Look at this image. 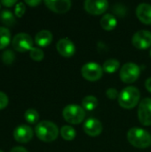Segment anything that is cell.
I'll return each mask as SVG.
<instances>
[{
  "mask_svg": "<svg viewBox=\"0 0 151 152\" xmlns=\"http://www.w3.org/2000/svg\"><path fill=\"white\" fill-rule=\"evenodd\" d=\"M35 133L36 137L44 142H51L57 139L59 135L58 126L48 120L39 122L35 127Z\"/></svg>",
  "mask_w": 151,
  "mask_h": 152,
  "instance_id": "1",
  "label": "cell"
},
{
  "mask_svg": "<svg viewBox=\"0 0 151 152\" xmlns=\"http://www.w3.org/2000/svg\"><path fill=\"white\" fill-rule=\"evenodd\" d=\"M127 140L130 144L138 149H146L151 145V134L140 127H133L127 132Z\"/></svg>",
  "mask_w": 151,
  "mask_h": 152,
  "instance_id": "2",
  "label": "cell"
},
{
  "mask_svg": "<svg viewBox=\"0 0 151 152\" xmlns=\"http://www.w3.org/2000/svg\"><path fill=\"white\" fill-rule=\"evenodd\" d=\"M140 98L141 93L138 88L134 86H127L119 93L118 103L122 108L131 110L138 104Z\"/></svg>",
  "mask_w": 151,
  "mask_h": 152,
  "instance_id": "3",
  "label": "cell"
},
{
  "mask_svg": "<svg viewBox=\"0 0 151 152\" xmlns=\"http://www.w3.org/2000/svg\"><path fill=\"white\" fill-rule=\"evenodd\" d=\"M62 116L67 122L72 125H78L84 121L85 118V110L79 105L69 104L63 109Z\"/></svg>",
  "mask_w": 151,
  "mask_h": 152,
  "instance_id": "4",
  "label": "cell"
},
{
  "mask_svg": "<svg viewBox=\"0 0 151 152\" xmlns=\"http://www.w3.org/2000/svg\"><path fill=\"white\" fill-rule=\"evenodd\" d=\"M141 69L133 62H127L124 64L120 69L119 77L120 79L125 84L134 83L140 77Z\"/></svg>",
  "mask_w": 151,
  "mask_h": 152,
  "instance_id": "5",
  "label": "cell"
},
{
  "mask_svg": "<svg viewBox=\"0 0 151 152\" xmlns=\"http://www.w3.org/2000/svg\"><path fill=\"white\" fill-rule=\"evenodd\" d=\"M12 48L20 53L30 51L33 48V39L27 33H18L12 40Z\"/></svg>",
  "mask_w": 151,
  "mask_h": 152,
  "instance_id": "6",
  "label": "cell"
},
{
  "mask_svg": "<svg viewBox=\"0 0 151 152\" xmlns=\"http://www.w3.org/2000/svg\"><path fill=\"white\" fill-rule=\"evenodd\" d=\"M81 73L85 79L91 82H94L101 78L103 74V69L96 62H88L82 67Z\"/></svg>",
  "mask_w": 151,
  "mask_h": 152,
  "instance_id": "7",
  "label": "cell"
},
{
  "mask_svg": "<svg viewBox=\"0 0 151 152\" xmlns=\"http://www.w3.org/2000/svg\"><path fill=\"white\" fill-rule=\"evenodd\" d=\"M138 118L143 126H151V98H145L140 102Z\"/></svg>",
  "mask_w": 151,
  "mask_h": 152,
  "instance_id": "8",
  "label": "cell"
},
{
  "mask_svg": "<svg viewBox=\"0 0 151 152\" xmlns=\"http://www.w3.org/2000/svg\"><path fill=\"white\" fill-rule=\"evenodd\" d=\"M133 46L139 50H144L151 45V32L148 30L137 31L132 38Z\"/></svg>",
  "mask_w": 151,
  "mask_h": 152,
  "instance_id": "9",
  "label": "cell"
},
{
  "mask_svg": "<svg viewBox=\"0 0 151 152\" xmlns=\"http://www.w3.org/2000/svg\"><path fill=\"white\" fill-rule=\"evenodd\" d=\"M109 7V3L106 0H86L84 3L85 10L93 15H101L104 13Z\"/></svg>",
  "mask_w": 151,
  "mask_h": 152,
  "instance_id": "10",
  "label": "cell"
},
{
  "mask_svg": "<svg viewBox=\"0 0 151 152\" xmlns=\"http://www.w3.org/2000/svg\"><path fill=\"white\" fill-rule=\"evenodd\" d=\"M13 137L20 143H27L33 138V130L30 126L20 125L17 126L13 132Z\"/></svg>",
  "mask_w": 151,
  "mask_h": 152,
  "instance_id": "11",
  "label": "cell"
},
{
  "mask_svg": "<svg viewBox=\"0 0 151 152\" xmlns=\"http://www.w3.org/2000/svg\"><path fill=\"white\" fill-rule=\"evenodd\" d=\"M56 49L58 53L66 58L72 57L76 52V46L74 43L69 38H61L56 44Z\"/></svg>",
  "mask_w": 151,
  "mask_h": 152,
  "instance_id": "12",
  "label": "cell"
},
{
  "mask_svg": "<svg viewBox=\"0 0 151 152\" xmlns=\"http://www.w3.org/2000/svg\"><path fill=\"white\" fill-rule=\"evenodd\" d=\"M84 131L87 135L91 137H96L102 132V124L97 118H88L84 124Z\"/></svg>",
  "mask_w": 151,
  "mask_h": 152,
  "instance_id": "13",
  "label": "cell"
},
{
  "mask_svg": "<svg viewBox=\"0 0 151 152\" xmlns=\"http://www.w3.org/2000/svg\"><path fill=\"white\" fill-rule=\"evenodd\" d=\"M45 5L56 13H65L71 7V1L69 0H46Z\"/></svg>",
  "mask_w": 151,
  "mask_h": 152,
  "instance_id": "14",
  "label": "cell"
},
{
  "mask_svg": "<svg viewBox=\"0 0 151 152\" xmlns=\"http://www.w3.org/2000/svg\"><path fill=\"white\" fill-rule=\"evenodd\" d=\"M136 16L138 19L146 25L151 24V4L142 3L136 8Z\"/></svg>",
  "mask_w": 151,
  "mask_h": 152,
  "instance_id": "15",
  "label": "cell"
},
{
  "mask_svg": "<svg viewBox=\"0 0 151 152\" xmlns=\"http://www.w3.org/2000/svg\"><path fill=\"white\" fill-rule=\"evenodd\" d=\"M53 41V34L49 30H41L35 37V43L41 47L49 45Z\"/></svg>",
  "mask_w": 151,
  "mask_h": 152,
  "instance_id": "16",
  "label": "cell"
},
{
  "mask_svg": "<svg viewBox=\"0 0 151 152\" xmlns=\"http://www.w3.org/2000/svg\"><path fill=\"white\" fill-rule=\"evenodd\" d=\"M101 28L104 30H113L116 26H117V19L114 15L112 14H104L102 16V18L101 19V22H100Z\"/></svg>",
  "mask_w": 151,
  "mask_h": 152,
  "instance_id": "17",
  "label": "cell"
},
{
  "mask_svg": "<svg viewBox=\"0 0 151 152\" xmlns=\"http://www.w3.org/2000/svg\"><path fill=\"white\" fill-rule=\"evenodd\" d=\"M82 105L85 110L87 111H92L95 110L98 106V100L95 96L93 95H88L85 96L83 101H82Z\"/></svg>",
  "mask_w": 151,
  "mask_h": 152,
  "instance_id": "18",
  "label": "cell"
},
{
  "mask_svg": "<svg viewBox=\"0 0 151 152\" xmlns=\"http://www.w3.org/2000/svg\"><path fill=\"white\" fill-rule=\"evenodd\" d=\"M0 21L5 26H13L15 23V17L13 13L8 10H4L0 12Z\"/></svg>",
  "mask_w": 151,
  "mask_h": 152,
  "instance_id": "19",
  "label": "cell"
},
{
  "mask_svg": "<svg viewBox=\"0 0 151 152\" xmlns=\"http://www.w3.org/2000/svg\"><path fill=\"white\" fill-rule=\"evenodd\" d=\"M11 42V32L4 27H0V50L4 49Z\"/></svg>",
  "mask_w": 151,
  "mask_h": 152,
  "instance_id": "20",
  "label": "cell"
},
{
  "mask_svg": "<svg viewBox=\"0 0 151 152\" xmlns=\"http://www.w3.org/2000/svg\"><path fill=\"white\" fill-rule=\"evenodd\" d=\"M120 67V62L116 60V59H109V60H107L104 63H103V66H102V69H103V71L107 72V73H114L116 72Z\"/></svg>",
  "mask_w": 151,
  "mask_h": 152,
  "instance_id": "21",
  "label": "cell"
},
{
  "mask_svg": "<svg viewBox=\"0 0 151 152\" xmlns=\"http://www.w3.org/2000/svg\"><path fill=\"white\" fill-rule=\"evenodd\" d=\"M61 135L66 141H72L75 139L77 133L76 130L70 126H63L61 129Z\"/></svg>",
  "mask_w": 151,
  "mask_h": 152,
  "instance_id": "22",
  "label": "cell"
},
{
  "mask_svg": "<svg viewBox=\"0 0 151 152\" xmlns=\"http://www.w3.org/2000/svg\"><path fill=\"white\" fill-rule=\"evenodd\" d=\"M24 118L26 121L29 124H36L39 119V114L38 112L34 109H28L25 111Z\"/></svg>",
  "mask_w": 151,
  "mask_h": 152,
  "instance_id": "23",
  "label": "cell"
},
{
  "mask_svg": "<svg viewBox=\"0 0 151 152\" xmlns=\"http://www.w3.org/2000/svg\"><path fill=\"white\" fill-rule=\"evenodd\" d=\"M29 56H30V58L32 60H34L36 61H42L44 59V52L40 48L33 47L29 51Z\"/></svg>",
  "mask_w": 151,
  "mask_h": 152,
  "instance_id": "24",
  "label": "cell"
},
{
  "mask_svg": "<svg viewBox=\"0 0 151 152\" xmlns=\"http://www.w3.org/2000/svg\"><path fill=\"white\" fill-rule=\"evenodd\" d=\"M15 59V55L12 50H5L2 53V61L6 65H11Z\"/></svg>",
  "mask_w": 151,
  "mask_h": 152,
  "instance_id": "25",
  "label": "cell"
},
{
  "mask_svg": "<svg viewBox=\"0 0 151 152\" xmlns=\"http://www.w3.org/2000/svg\"><path fill=\"white\" fill-rule=\"evenodd\" d=\"M25 11H26V7H25V4L24 3H17L16 5H15V9H14V13L17 17H22L23 14L25 13Z\"/></svg>",
  "mask_w": 151,
  "mask_h": 152,
  "instance_id": "26",
  "label": "cell"
},
{
  "mask_svg": "<svg viewBox=\"0 0 151 152\" xmlns=\"http://www.w3.org/2000/svg\"><path fill=\"white\" fill-rule=\"evenodd\" d=\"M106 95L108 96V98H109L110 100H115V99H118L119 96V93L117 92V89L115 88H109L106 91Z\"/></svg>",
  "mask_w": 151,
  "mask_h": 152,
  "instance_id": "27",
  "label": "cell"
},
{
  "mask_svg": "<svg viewBox=\"0 0 151 152\" xmlns=\"http://www.w3.org/2000/svg\"><path fill=\"white\" fill-rule=\"evenodd\" d=\"M8 105V97L7 95L0 91V110H4V108H6V106Z\"/></svg>",
  "mask_w": 151,
  "mask_h": 152,
  "instance_id": "28",
  "label": "cell"
},
{
  "mask_svg": "<svg viewBox=\"0 0 151 152\" xmlns=\"http://www.w3.org/2000/svg\"><path fill=\"white\" fill-rule=\"evenodd\" d=\"M1 4L4 5L5 7H12V5L17 4V1L16 0H2Z\"/></svg>",
  "mask_w": 151,
  "mask_h": 152,
  "instance_id": "29",
  "label": "cell"
},
{
  "mask_svg": "<svg viewBox=\"0 0 151 152\" xmlns=\"http://www.w3.org/2000/svg\"><path fill=\"white\" fill-rule=\"evenodd\" d=\"M25 3L27 4L32 6V7H35V6H37L38 4H41V1L40 0H29V1L27 0V1H25Z\"/></svg>",
  "mask_w": 151,
  "mask_h": 152,
  "instance_id": "30",
  "label": "cell"
},
{
  "mask_svg": "<svg viewBox=\"0 0 151 152\" xmlns=\"http://www.w3.org/2000/svg\"><path fill=\"white\" fill-rule=\"evenodd\" d=\"M10 152H28V151H27L25 148H23V147H20V146H18V147H14V148H12Z\"/></svg>",
  "mask_w": 151,
  "mask_h": 152,
  "instance_id": "31",
  "label": "cell"
},
{
  "mask_svg": "<svg viewBox=\"0 0 151 152\" xmlns=\"http://www.w3.org/2000/svg\"><path fill=\"white\" fill-rule=\"evenodd\" d=\"M145 87H146V89L151 93V77H149L147 80H146V82H145Z\"/></svg>",
  "mask_w": 151,
  "mask_h": 152,
  "instance_id": "32",
  "label": "cell"
},
{
  "mask_svg": "<svg viewBox=\"0 0 151 152\" xmlns=\"http://www.w3.org/2000/svg\"><path fill=\"white\" fill-rule=\"evenodd\" d=\"M150 57H151V49H150Z\"/></svg>",
  "mask_w": 151,
  "mask_h": 152,
  "instance_id": "33",
  "label": "cell"
},
{
  "mask_svg": "<svg viewBox=\"0 0 151 152\" xmlns=\"http://www.w3.org/2000/svg\"><path fill=\"white\" fill-rule=\"evenodd\" d=\"M0 8H1V3H0Z\"/></svg>",
  "mask_w": 151,
  "mask_h": 152,
  "instance_id": "34",
  "label": "cell"
},
{
  "mask_svg": "<svg viewBox=\"0 0 151 152\" xmlns=\"http://www.w3.org/2000/svg\"><path fill=\"white\" fill-rule=\"evenodd\" d=\"M0 152H4V151H1V150H0Z\"/></svg>",
  "mask_w": 151,
  "mask_h": 152,
  "instance_id": "35",
  "label": "cell"
}]
</instances>
